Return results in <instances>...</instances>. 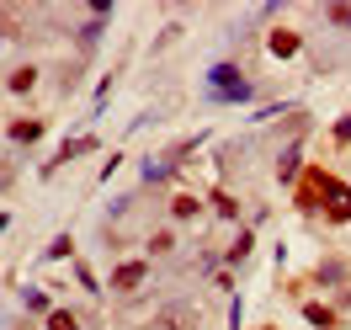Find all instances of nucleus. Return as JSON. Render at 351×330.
<instances>
[{"label": "nucleus", "mask_w": 351, "mask_h": 330, "mask_svg": "<svg viewBox=\"0 0 351 330\" xmlns=\"http://www.w3.org/2000/svg\"><path fill=\"white\" fill-rule=\"evenodd\" d=\"M319 208H325V219L346 224V219H351V187H346V181H335V176H330L325 198H319Z\"/></svg>", "instance_id": "obj_1"}, {"label": "nucleus", "mask_w": 351, "mask_h": 330, "mask_svg": "<svg viewBox=\"0 0 351 330\" xmlns=\"http://www.w3.org/2000/svg\"><path fill=\"white\" fill-rule=\"evenodd\" d=\"M213 96H229V102H245L250 96V86H245V75L234 64H219L213 69Z\"/></svg>", "instance_id": "obj_2"}, {"label": "nucleus", "mask_w": 351, "mask_h": 330, "mask_svg": "<svg viewBox=\"0 0 351 330\" xmlns=\"http://www.w3.org/2000/svg\"><path fill=\"white\" fill-rule=\"evenodd\" d=\"M138 283H144V261H123L112 272V287H117V293H128V287H138Z\"/></svg>", "instance_id": "obj_3"}, {"label": "nucleus", "mask_w": 351, "mask_h": 330, "mask_svg": "<svg viewBox=\"0 0 351 330\" xmlns=\"http://www.w3.org/2000/svg\"><path fill=\"white\" fill-rule=\"evenodd\" d=\"M271 54H277V59H293V54H298V32H271Z\"/></svg>", "instance_id": "obj_4"}, {"label": "nucleus", "mask_w": 351, "mask_h": 330, "mask_svg": "<svg viewBox=\"0 0 351 330\" xmlns=\"http://www.w3.org/2000/svg\"><path fill=\"white\" fill-rule=\"evenodd\" d=\"M32 86H38V69H32V64H22L16 75H11V91H16V96H22V91H32Z\"/></svg>", "instance_id": "obj_5"}, {"label": "nucleus", "mask_w": 351, "mask_h": 330, "mask_svg": "<svg viewBox=\"0 0 351 330\" xmlns=\"http://www.w3.org/2000/svg\"><path fill=\"white\" fill-rule=\"evenodd\" d=\"M38 133H43V123H11V139H16V144H32Z\"/></svg>", "instance_id": "obj_6"}, {"label": "nucleus", "mask_w": 351, "mask_h": 330, "mask_svg": "<svg viewBox=\"0 0 351 330\" xmlns=\"http://www.w3.org/2000/svg\"><path fill=\"white\" fill-rule=\"evenodd\" d=\"M171 213H176V219H197V198H176Z\"/></svg>", "instance_id": "obj_7"}, {"label": "nucleus", "mask_w": 351, "mask_h": 330, "mask_svg": "<svg viewBox=\"0 0 351 330\" xmlns=\"http://www.w3.org/2000/svg\"><path fill=\"white\" fill-rule=\"evenodd\" d=\"M48 330H80V325H75V314H64V309H53V314H48Z\"/></svg>", "instance_id": "obj_8"}, {"label": "nucleus", "mask_w": 351, "mask_h": 330, "mask_svg": "<svg viewBox=\"0 0 351 330\" xmlns=\"http://www.w3.org/2000/svg\"><path fill=\"white\" fill-rule=\"evenodd\" d=\"M277 171H282V181H293V171H298V144L282 154V165H277Z\"/></svg>", "instance_id": "obj_9"}, {"label": "nucleus", "mask_w": 351, "mask_h": 330, "mask_svg": "<svg viewBox=\"0 0 351 330\" xmlns=\"http://www.w3.org/2000/svg\"><path fill=\"white\" fill-rule=\"evenodd\" d=\"M304 314H308V325H330V309L325 304H308Z\"/></svg>", "instance_id": "obj_10"}, {"label": "nucleus", "mask_w": 351, "mask_h": 330, "mask_svg": "<svg viewBox=\"0 0 351 330\" xmlns=\"http://www.w3.org/2000/svg\"><path fill=\"white\" fill-rule=\"evenodd\" d=\"M335 144H351V117H341V123H335Z\"/></svg>", "instance_id": "obj_11"}, {"label": "nucleus", "mask_w": 351, "mask_h": 330, "mask_svg": "<svg viewBox=\"0 0 351 330\" xmlns=\"http://www.w3.org/2000/svg\"><path fill=\"white\" fill-rule=\"evenodd\" d=\"M330 16H335V22H351V5H330Z\"/></svg>", "instance_id": "obj_12"}]
</instances>
